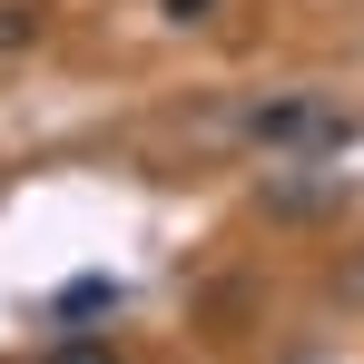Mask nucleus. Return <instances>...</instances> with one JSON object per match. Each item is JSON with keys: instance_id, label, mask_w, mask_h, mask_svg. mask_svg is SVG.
Masks as SVG:
<instances>
[{"instance_id": "f03ea898", "label": "nucleus", "mask_w": 364, "mask_h": 364, "mask_svg": "<svg viewBox=\"0 0 364 364\" xmlns=\"http://www.w3.org/2000/svg\"><path fill=\"white\" fill-rule=\"evenodd\" d=\"M109 305H119V286H109V276H69L50 315H60V325H79V315H109Z\"/></svg>"}, {"instance_id": "20e7f679", "label": "nucleus", "mask_w": 364, "mask_h": 364, "mask_svg": "<svg viewBox=\"0 0 364 364\" xmlns=\"http://www.w3.org/2000/svg\"><path fill=\"white\" fill-rule=\"evenodd\" d=\"M158 10H168L178 30H197V20H217V0H158Z\"/></svg>"}, {"instance_id": "f257e3e1", "label": "nucleus", "mask_w": 364, "mask_h": 364, "mask_svg": "<svg viewBox=\"0 0 364 364\" xmlns=\"http://www.w3.org/2000/svg\"><path fill=\"white\" fill-rule=\"evenodd\" d=\"M246 128H256L266 148H305V138H315V148H335V138H345V119H335L325 99H276V109H256Z\"/></svg>"}, {"instance_id": "7ed1b4c3", "label": "nucleus", "mask_w": 364, "mask_h": 364, "mask_svg": "<svg viewBox=\"0 0 364 364\" xmlns=\"http://www.w3.org/2000/svg\"><path fill=\"white\" fill-rule=\"evenodd\" d=\"M30 30H40V10H20V0H0V50H30Z\"/></svg>"}]
</instances>
